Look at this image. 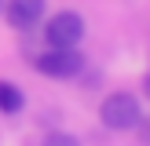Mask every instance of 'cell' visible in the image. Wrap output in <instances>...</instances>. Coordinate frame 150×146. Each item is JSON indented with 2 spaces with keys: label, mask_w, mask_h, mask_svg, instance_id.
<instances>
[{
  "label": "cell",
  "mask_w": 150,
  "mask_h": 146,
  "mask_svg": "<svg viewBox=\"0 0 150 146\" xmlns=\"http://www.w3.org/2000/svg\"><path fill=\"white\" fill-rule=\"evenodd\" d=\"M44 40L48 48H77L84 40V18L77 11H59L44 22Z\"/></svg>",
  "instance_id": "3"
},
{
  "label": "cell",
  "mask_w": 150,
  "mask_h": 146,
  "mask_svg": "<svg viewBox=\"0 0 150 146\" xmlns=\"http://www.w3.org/2000/svg\"><path fill=\"white\" fill-rule=\"evenodd\" d=\"M37 69L51 80H73L84 73V55L77 48H48L44 55H37Z\"/></svg>",
  "instance_id": "2"
},
{
  "label": "cell",
  "mask_w": 150,
  "mask_h": 146,
  "mask_svg": "<svg viewBox=\"0 0 150 146\" xmlns=\"http://www.w3.org/2000/svg\"><path fill=\"white\" fill-rule=\"evenodd\" d=\"M40 146H81V139L70 135V131H48Z\"/></svg>",
  "instance_id": "6"
},
{
  "label": "cell",
  "mask_w": 150,
  "mask_h": 146,
  "mask_svg": "<svg viewBox=\"0 0 150 146\" xmlns=\"http://www.w3.org/2000/svg\"><path fill=\"white\" fill-rule=\"evenodd\" d=\"M143 95L150 99V69H146V77H143Z\"/></svg>",
  "instance_id": "7"
},
{
  "label": "cell",
  "mask_w": 150,
  "mask_h": 146,
  "mask_svg": "<svg viewBox=\"0 0 150 146\" xmlns=\"http://www.w3.org/2000/svg\"><path fill=\"white\" fill-rule=\"evenodd\" d=\"M0 11H4V0H0Z\"/></svg>",
  "instance_id": "8"
},
{
  "label": "cell",
  "mask_w": 150,
  "mask_h": 146,
  "mask_svg": "<svg viewBox=\"0 0 150 146\" xmlns=\"http://www.w3.org/2000/svg\"><path fill=\"white\" fill-rule=\"evenodd\" d=\"M99 117L110 131H136L143 124V102L136 99L132 91H114L103 99L99 106Z\"/></svg>",
  "instance_id": "1"
},
{
  "label": "cell",
  "mask_w": 150,
  "mask_h": 146,
  "mask_svg": "<svg viewBox=\"0 0 150 146\" xmlns=\"http://www.w3.org/2000/svg\"><path fill=\"white\" fill-rule=\"evenodd\" d=\"M44 11H48V0H4V18L11 29H33L40 26Z\"/></svg>",
  "instance_id": "4"
},
{
  "label": "cell",
  "mask_w": 150,
  "mask_h": 146,
  "mask_svg": "<svg viewBox=\"0 0 150 146\" xmlns=\"http://www.w3.org/2000/svg\"><path fill=\"white\" fill-rule=\"evenodd\" d=\"M26 110V91H22L15 80H0V113L15 117Z\"/></svg>",
  "instance_id": "5"
}]
</instances>
